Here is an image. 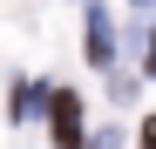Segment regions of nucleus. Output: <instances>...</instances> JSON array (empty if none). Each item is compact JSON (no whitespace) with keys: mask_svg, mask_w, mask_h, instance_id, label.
Listing matches in <instances>:
<instances>
[{"mask_svg":"<svg viewBox=\"0 0 156 149\" xmlns=\"http://www.w3.org/2000/svg\"><path fill=\"white\" fill-rule=\"evenodd\" d=\"M41 95H48V88H27V81H20V88H14V115H20V122H27V115L41 109Z\"/></svg>","mask_w":156,"mask_h":149,"instance_id":"7ed1b4c3","label":"nucleus"},{"mask_svg":"<svg viewBox=\"0 0 156 149\" xmlns=\"http://www.w3.org/2000/svg\"><path fill=\"white\" fill-rule=\"evenodd\" d=\"M55 142L82 149V109H75V95H55Z\"/></svg>","mask_w":156,"mask_h":149,"instance_id":"f257e3e1","label":"nucleus"},{"mask_svg":"<svg viewBox=\"0 0 156 149\" xmlns=\"http://www.w3.org/2000/svg\"><path fill=\"white\" fill-rule=\"evenodd\" d=\"M143 7H156V0H143Z\"/></svg>","mask_w":156,"mask_h":149,"instance_id":"423d86ee","label":"nucleus"},{"mask_svg":"<svg viewBox=\"0 0 156 149\" xmlns=\"http://www.w3.org/2000/svg\"><path fill=\"white\" fill-rule=\"evenodd\" d=\"M88 54H95V61H109V54H115V34H109V14H102V7L88 14Z\"/></svg>","mask_w":156,"mask_h":149,"instance_id":"f03ea898","label":"nucleus"},{"mask_svg":"<svg viewBox=\"0 0 156 149\" xmlns=\"http://www.w3.org/2000/svg\"><path fill=\"white\" fill-rule=\"evenodd\" d=\"M143 149H156V115H149V122H143Z\"/></svg>","mask_w":156,"mask_h":149,"instance_id":"20e7f679","label":"nucleus"},{"mask_svg":"<svg viewBox=\"0 0 156 149\" xmlns=\"http://www.w3.org/2000/svg\"><path fill=\"white\" fill-rule=\"evenodd\" d=\"M143 68H149V74H156V34H149V54H143Z\"/></svg>","mask_w":156,"mask_h":149,"instance_id":"39448f33","label":"nucleus"}]
</instances>
